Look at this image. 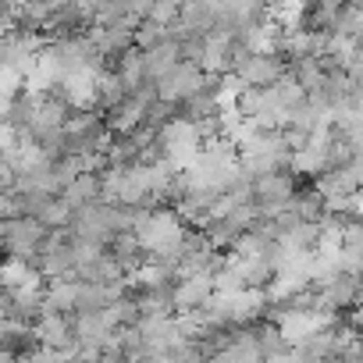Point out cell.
<instances>
[{
    "instance_id": "obj_13",
    "label": "cell",
    "mask_w": 363,
    "mask_h": 363,
    "mask_svg": "<svg viewBox=\"0 0 363 363\" xmlns=\"http://www.w3.org/2000/svg\"><path fill=\"white\" fill-rule=\"evenodd\" d=\"M15 143H18V132L8 121H0V153H4L8 146H15Z\"/></svg>"
},
{
    "instance_id": "obj_10",
    "label": "cell",
    "mask_w": 363,
    "mask_h": 363,
    "mask_svg": "<svg viewBox=\"0 0 363 363\" xmlns=\"http://www.w3.org/2000/svg\"><path fill=\"white\" fill-rule=\"evenodd\" d=\"M182 29H189L196 36L211 33L214 29V8L207 4V0H186V4L178 8V18H174Z\"/></svg>"
},
{
    "instance_id": "obj_8",
    "label": "cell",
    "mask_w": 363,
    "mask_h": 363,
    "mask_svg": "<svg viewBox=\"0 0 363 363\" xmlns=\"http://www.w3.org/2000/svg\"><path fill=\"white\" fill-rule=\"evenodd\" d=\"M135 331H139L143 345L153 349V352H160V356H164V349L178 338V331H174V317H139Z\"/></svg>"
},
{
    "instance_id": "obj_5",
    "label": "cell",
    "mask_w": 363,
    "mask_h": 363,
    "mask_svg": "<svg viewBox=\"0 0 363 363\" xmlns=\"http://www.w3.org/2000/svg\"><path fill=\"white\" fill-rule=\"evenodd\" d=\"M33 331H36L40 345H47V349H75V335H72V324L65 313H40L33 320Z\"/></svg>"
},
{
    "instance_id": "obj_2",
    "label": "cell",
    "mask_w": 363,
    "mask_h": 363,
    "mask_svg": "<svg viewBox=\"0 0 363 363\" xmlns=\"http://www.w3.org/2000/svg\"><path fill=\"white\" fill-rule=\"evenodd\" d=\"M285 72H289V65H285L281 54H250V50H242V54L235 57V65H232L228 75H232L239 86L267 89V86H274Z\"/></svg>"
},
{
    "instance_id": "obj_11",
    "label": "cell",
    "mask_w": 363,
    "mask_h": 363,
    "mask_svg": "<svg viewBox=\"0 0 363 363\" xmlns=\"http://www.w3.org/2000/svg\"><path fill=\"white\" fill-rule=\"evenodd\" d=\"M36 104H40V93H29V89H22L11 104H8V114H4V121L22 135L29 125H33V114H36Z\"/></svg>"
},
{
    "instance_id": "obj_12",
    "label": "cell",
    "mask_w": 363,
    "mask_h": 363,
    "mask_svg": "<svg viewBox=\"0 0 363 363\" xmlns=\"http://www.w3.org/2000/svg\"><path fill=\"white\" fill-rule=\"evenodd\" d=\"M11 218H18V203L11 193H0V221H11Z\"/></svg>"
},
{
    "instance_id": "obj_6",
    "label": "cell",
    "mask_w": 363,
    "mask_h": 363,
    "mask_svg": "<svg viewBox=\"0 0 363 363\" xmlns=\"http://www.w3.org/2000/svg\"><path fill=\"white\" fill-rule=\"evenodd\" d=\"M72 211H79V207H89V203H96V200H104V186H100V174H93V171H82V174H75L68 186L57 193Z\"/></svg>"
},
{
    "instance_id": "obj_1",
    "label": "cell",
    "mask_w": 363,
    "mask_h": 363,
    "mask_svg": "<svg viewBox=\"0 0 363 363\" xmlns=\"http://www.w3.org/2000/svg\"><path fill=\"white\" fill-rule=\"evenodd\" d=\"M132 235L146 257H164V253H174V246L186 235V225L178 221V214L171 207H164V211H150L146 221Z\"/></svg>"
},
{
    "instance_id": "obj_9",
    "label": "cell",
    "mask_w": 363,
    "mask_h": 363,
    "mask_svg": "<svg viewBox=\"0 0 363 363\" xmlns=\"http://www.w3.org/2000/svg\"><path fill=\"white\" fill-rule=\"evenodd\" d=\"M182 57H178V43L174 40H157L153 47H146L143 50V68H146V79L150 82H157L171 65H178Z\"/></svg>"
},
{
    "instance_id": "obj_7",
    "label": "cell",
    "mask_w": 363,
    "mask_h": 363,
    "mask_svg": "<svg viewBox=\"0 0 363 363\" xmlns=\"http://www.w3.org/2000/svg\"><path fill=\"white\" fill-rule=\"evenodd\" d=\"M125 96H128V93H125L121 79H118L114 72H104V68H100V72H96V82H93V104H89V107L107 118Z\"/></svg>"
},
{
    "instance_id": "obj_14",
    "label": "cell",
    "mask_w": 363,
    "mask_h": 363,
    "mask_svg": "<svg viewBox=\"0 0 363 363\" xmlns=\"http://www.w3.org/2000/svg\"><path fill=\"white\" fill-rule=\"evenodd\" d=\"M11 189H15V171H8L0 164V193H11Z\"/></svg>"
},
{
    "instance_id": "obj_4",
    "label": "cell",
    "mask_w": 363,
    "mask_h": 363,
    "mask_svg": "<svg viewBox=\"0 0 363 363\" xmlns=\"http://www.w3.org/2000/svg\"><path fill=\"white\" fill-rule=\"evenodd\" d=\"M214 296L211 274H186L174 281V313H193Z\"/></svg>"
},
{
    "instance_id": "obj_3",
    "label": "cell",
    "mask_w": 363,
    "mask_h": 363,
    "mask_svg": "<svg viewBox=\"0 0 363 363\" xmlns=\"http://www.w3.org/2000/svg\"><path fill=\"white\" fill-rule=\"evenodd\" d=\"M203 79H207V75H203L196 65L178 61V65H171V68L153 82V93H157V100H164V104H178V100L193 96V93L203 86Z\"/></svg>"
}]
</instances>
